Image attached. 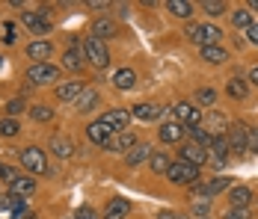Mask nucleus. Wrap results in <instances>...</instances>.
<instances>
[{
	"label": "nucleus",
	"mask_w": 258,
	"mask_h": 219,
	"mask_svg": "<svg viewBox=\"0 0 258 219\" xmlns=\"http://www.w3.org/2000/svg\"><path fill=\"white\" fill-rule=\"evenodd\" d=\"M184 36H187L193 45H199V48H211V45H220L223 30L214 27V24H190L184 30Z\"/></svg>",
	"instance_id": "nucleus-1"
},
{
	"label": "nucleus",
	"mask_w": 258,
	"mask_h": 219,
	"mask_svg": "<svg viewBox=\"0 0 258 219\" xmlns=\"http://www.w3.org/2000/svg\"><path fill=\"white\" fill-rule=\"evenodd\" d=\"M83 59H86L89 65H95V68H107V65H110V50H107V45H104L101 39L89 36V39L83 42Z\"/></svg>",
	"instance_id": "nucleus-2"
},
{
	"label": "nucleus",
	"mask_w": 258,
	"mask_h": 219,
	"mask_svg": "<svg viewBox=\"0 0 258 219\" xmlns=\"http://www.w3.org/2000/svg\"><path fill=\"white\" fill-rule=\"evenodd\" d=\"M18 160H21V166L27 172H33V175H48V157H45V151L36 145L30 148H21L18 151Z\"/></svg>",
	"instance_id": "nucleus-3"
},
{
	"label": "nucleus",
	"mask_w": 258,
	"mask_h": 219,
	"mask_svg": "<svg viewBox=\"0 0 258 219\" xmlns=\"http://www.w3.org/2000/svg\"><path fill=\"white\" fill-rule=\"evenodd\" d=\"M27 80L33 86H48V83H56L59 80V68L51 65V62H33L27 68Z\"/></svg>",
	"instance_id": "nucleus-4"
},
{
	"label": "nucleus",
	"mask_w": 258,
	"mask_h": 219,
	"mask_svg": "<svg viewBox=\"0 0 258 219\" xmlns=\"http://www.w3.org/2000/svg\"><path fill=\"white\" fill-rule=\"evenodd\" d=\"M166 178L172 184H199V169L184 160H172V166L166 169Z\"/></svg>",
	"instance_id": "nucleus-5"
},
{
	"label": "nucleus",
	"mask_w": 258,
	"mask_h": 219,
	"mask_svg": "<svg viewBox=\"0 0 258 219\" xmlns=\"http://www.w3.org/2000/svg\"><path fill=\"white\" fill-rule=\"evenodd\" d=\"M172 116H175V122L184 124V127H199V122H202V110H199L196 104H187V101H178V104L172 107Z\"/></svg>",
	"instance_id": "nucleus-6"
},
{
	"label": "nucleus",
	"mask_w": 258,
	"mask_h": 219,
	"mask_svg": "<svg viewBox=\"0 0 258 219\" xmlns=\"http://www.w3.org/2000/svg\"><path fill=\"white\" fill-rule=\"evenodd\" d=\"M246 136H249V127L243 122H229L226 139H229V148H232L234 154H243L246 151Z\"/></svg>",
	"instance_id": "nucleus-7"
},
{
	"label": "nucleus",
	"mask_w": 258,
	"mask_h": 219,
	"mask_svg": "<svg viewBox=\"0 0 258 219\" xmlns=\"http://www.w3.org/2000/svg\"><path fill=\"white\" fill-rule=\"evenodd\" d=\"M178 154H181L184 163H190V166H196V169H202L208 163V148L196 145V142H184V145L178 148Z\"/></svg>",
	"instance_id": "nucleus-8"
},
{
	"label": "nucleus",
	"mask_w": 258,
	"mask_h": 219,
	"mask_svg": "<svg viewBox=\"0 0 258 219\" xmlns=\"http://www.w3.org/2000/svg\"><path fill=\"white\" fill-rule=\"evenodd\" d=\"M184 133H187V127L178 124L175 119H166V122L160 124V130H157V136H160V142H163V145L181 142V139H184Z\"/></svg>",
	"instance_id": "nucleus-9"
},
{
	"label": "nucleus",
	"mask_w": 258,
	"mask_h": 219,
	"mask_svg": "<svg viewBox=\"0 0 258 219\" xmlns=\"http://www.w3.org/2000/svg\"><path fill=\"white\" fill-rule=\"evenodd\" d=\"M128 113L137 122H157L163 116V107L160 104H134V110H128Z\"/></svg>",
	"instance_id": "nucleus-10"
},
{
	"label": "nucleus",
	"mask_w": 258,
	"mask_h": 219,
	"mask_svg": "<svg viewBox=\"0 0 258 219\" xmlns=\"http://www.w3.org/2000/svg\"><path fill=\"white\" fill-rule=\"evenodd\" d=\"M101 122L113 130V133H122V130H128V122H131V113L128 110H107L101 116Z\"/></svg>",
	"instance_id": "nucleus-11"
},
{
	"label": "nucleus",
	"mask_w": 258,
	"mask_h": 219,
	"mask_svg": "<svg viewBox=\"0 0 258 219\" xmlns=\"http://www.w3.org/2000/svg\"><path fill=\"white\" fill-rule=\"evenodd\" d=\"M137 145V136L131 133V130H122V133H113L107 142H104V148L107 151H119V154H125V151H131V148Z\"/></svg>",
	"instance_id": "nucleus-12"
},
{
	"label": "nucleus",
	"mask_w": 258,
	"mask_h": 219,
	"mask_svg": "<svg viewBox=\"0 0 258 219\" xmlns=\"http://www.w3.org/2000/svg\"><path fill=\"white\" fill-rule=\"evenodd\" d=\"M193 187H196V195H199V198H214L217 193H223V190L232 187V178H211L202 187H199V184H193Z\"/></svg>",
	"instance_id": "nucleus-13"
},
{
	"label": "nucleus",
	"mask_w": 258,
	"mask_h": 219,
	"mask_svg": "<svg viewBox=\"0 0 258 219\" xmlns=\"http://www.w3.org/2000/svg\"><path fill=\"white\" fill-rule=\"evenodd\" d=\"M21 21H24V27L33 30L36 36H48V33H51V21H48L45 15H39V12H24Z\"/></svg>",
	"instance_id": "nucleus-14"
},
{
	"label": "nucleus",
	"mask_w": 258,
	"mask_h": 219,
	"mask_svg": "<svg viewBox=\"0 0 258 219\" xmlns=\"http://www.w3.org/2000/svg\"><path fill=\"white\" fill-rule=\"evenodd\" d=\"M152 154H155V148L149 145V142H137V145L125 154V163H128V166H140V163L152 160Z\"/></svg>",
	"instance_id": "nucleus-15"
},
{
	"label": "nucleus",
	"mask_w": 258,
	"mask_h": 219,
	"mask_svg": "<svg viewBox=\"0 0 258 219\" xmlns=\"http://www.w3.org/2000/svg\"><path fill=\"white\" fill-rule=\"evenodd\" d=\"M51 53H53V45L48 39H39V42H30V45H27V56L36 59V62H48Z\"/></svg>",
	"instance_id": "nucleus-16"
},
{
	"label": "nucleus",
	"mask_w": 258,
	"mask_h": 219,
	"mask_svg": "<svg viewBox=\"0 0 258 219\" xmlns=\"http://www.w3.org/2000/svg\"><path fill=\"white\" fill-rule=\"evenodd\" d=\"M110 136H113V130H110V127L101 122V119H98V122H92V124H86V139H89V142H95V145H104Z\"/></svg>",
	"instance_id": "nucleus-17"
},
{
	"label": "nucleus",
	"mask_w": 258,
	"mask_h": 219,
	"mask_svg": "<svg viewBox=\"0 0 258 219\" xmlns=\"http://www.w3.org/2000/svg\"><path fill=\"white\" fill-rule=\"evenodd\" d=\"M86 86L80 80H66V83H56V98L59 101H78V95Z\"/></svg>",
	"instance_id": "nucleus-18"
},
{
	"label": "nucleus",
	"mask_w": 258,
	"mask_h": 219,
	"mask_svg": "<svg viewBox=\"0 0 258 219\" xmlns=\"http://www.w3.org/2000/svg\"><path fill=\"white\" fill-rule=\"evenodd\" d=\"M62 65H66L69 71H80V68L86 65V59H83V48H78V45L72 42V48L62 53Z\"/></svg>",
	"instance_id": "nucleus-19"
},
{
	"label": "nucleus",
	"mask_w": 258,
	"mask_h": 219,
	"mask_svg": "<svg viewBox=\"0 0 258 219\" xmlns=\"http://www.w3.org/2000/svg\"><path fill=\"white\" fill-rule=\"evenodd\" d=\"M229 201H232V207H246L249 210V201H252V190L249 187H229Z\"/></svg>",
	"instance_id": "nucleus-20"
},
{
	"label": "nucleus",
	"mask_w": 258,
	"mask_h": 219,
	"mask_svg": "<svg viewBox=\"0 0 258 219\" xmlns=\"http://www.w3.org/2000/svg\"><path fill=\"white\" fill-rule=\"evenodd\" d=\"M131 213V201L128 198H113L104 210V219H125Z\"/></svg>",
	"instance_id": "nucleus-21"
},
{
	"label": "nucleus",
	"mask_w": 258,
	"mask_h": 219,
	"mask_svg": "<svg viewBox=\"0 0 258 219\" xmlns=\"http://www.w3.org/2000/svg\"><path fill=\"white\" fill-rule=\"evenodd\" d=\"M95 104H98V92L86 86L78 95V101H75V110H78V113H89V110H95Z\"/></svg>",
	"instance_id": "nucleus-22"
},
{
	"label": "nucleus",
	"mask_w": 258,
	"mask_h": 219,
	"mask_svg": "<svg viewBox=\"0 0 258 219\" xmlns=\"http://www.w3.org/2000/svg\"><path fill=\"white\" fill-rule=\"evenodd\" d=\"M202 53V59L205 62H214V65H223L226 59H229V50L223 48V45H211V48H199Z\"/></svg>",
	"instance_id": "nucleus-23"
},
{
	"label": "nucleus",
	"mask_w": 258,
	"mask_h": 219,
	"mask_svg": "<svg viewBox=\"0 0 258 219\" xmlns=\"http://www.w3.org/2000/svg\"><path fill=\"white\" fill-rule=\"evenodd\" d=\"M119 30H116V24L110 21V18H98L95 24H92V36L95 39H101V42H107V39H113Z\"/></svg>",
	"instance_id": "nucleus-24"
},
{
	"label": "nucleus",
	"mask_w": 258,
	"mask_h": 219,
	"mask_svg": "<svg viewBox=\"0 0 258 219\" xmlns=\"http://www.w3.org/2000/svg\"><path fill=\"white\" fill-rule=\"evenodd\" d=\"M226 92H229L232 98H237V101H240V98L249 95V83H246L240 74H234V77H229V83H226Z\"/></svg>",
	"instance_id": "nucleus-25"
},
{
	"label": "nucleus",
	"mask_w": 258,
	"mask_h": 219,
	"mask_svg": "<svg viewBox=\"0 0 258 219\" xmlns=\"http://www.w3.org/2000/svg\"><path fill=\"white\" fill-rule=\"evenodd\" d=\"M113 86L116 89H134L137 86V74H134V68H119V71L113 74Z\"/></svg>",
	"instance_id": "nucleus-26"
},
{
	"label": "nucleus",
	"mask_w": 258,
	"mask_h": 219,
	"mask_svg": "<svg viewBox=\"0 0 258 219\" xmlns=\"http://www.w3.org/2000/svg\"><path fill=\"white\" fill-rule=\"evenodd\" d=\"M9 190H12V195H18V198H27V195L36 190V181H33V178H24V175H18V178L9 184Z\"/></svg>",
	"instance_id": "nucleus-27"
},
{
	"label": "nucleus",
	"mask_w": 258,
	"mask_h": 219,
	"mask_svg": "<svg viewBox=\"0 0 258 219\" xmlns=\"http://www.w3.org/2000/svg\"><path fill=\"white\" fill-rule=\"evenodd\" d=\"M149 166H152L155 175H166V169L172 166V157H169L166 151H155V154H152V160H149Z\"/></svg>",
	"instance_id": "nucleus-28"
},
{
	"label": "nucleus",
	"mask_w": 258,
	"mask_h": 219,
	"mask_svg": "<svg viewBox=\"0 0 258 219\" xmlns=\"http://www.w3.org/2000/svg\"><path fill=\"white\" fill-rule=\"evenodd\" d=\"M208 127H211V130H208L211 136H226L229 122H226V116H223V113H211V116H208Z\"/></svg>",
	"instance_id": "nucleus-29"
},
{
	"label": "nucleus",
	"mask_w": 258,
	"mask_h": 219,
	"mask_svg": "<svg viewBox=\"0 0 258 219\" xmlns=\"http://www.w3.org/2000/svg\"><path fill=\"white\" fill-rule=\"evenodd\" d=\"M51 151L56 154V157H62V160H66V157H72V154H75V142H72V139H62V136H53V139H51Z\"/></svg>",
	"instance_id": "nucleus-30"
},
{
	"label": "nucleus",
	"mask_w": 258,
	"mask_h": 219,
	"mask_svg": "<svg viewBox=\"0 0 258 219\" xmlns=\"http://www.w3.org/2000/svg\"><path fill=\"white\" fill-rule=\"evenodd\" d=\"M166 9H169L175 18H190V15H193V3H190V0H169Z\"/></svg>",
	"instance_id": "nucleus-31"
},
{
	"label": "nucleus",
	"mask_w": 258,
	"mask_h": 219,
	"mask_svg": "<svg viewBox=\"0 0 258 219\" xmlns=\"http://www.w3.org/2000/svg\"><path fill=\"white\" fill-rule=\"evenodd\" d=\"M190 142H196V145H202V148H211L214 136L208 133L205 127H190Z\"/></svg>",
	"instance_id": "nucleus-32"
},
{
	"label": "nucleus",
	"mask_w": 258,
	"mask_h": 219,
	"mask_svg": "<svg viewBox=\"0 0 258 219\" xmlns=\"http://www.w3.org/2000/svg\"><path fill=\"white\" fill-rule=\"evenodd\" d=\"M232 24H234V30H249V24H252V12H249V9H237V12H232Z\"/></svg>",
	"instance_id": "nucleus-33"
},
{
	"label": "nucleus",
	"mask_w": 258,
	"mask_h": 219,
	"mask_svg": "<svg viewBox=\"0 0 258 219\" xmlns=\"http://www.w3.org/2000/svg\"><path fill=\"white\" fill-rule=\"evenodd\" d=\"M30 116H33L36 122H51L53 107H48V104H33V107H30Z\"/></svg>",
	"instance_id": "nucleus-34"
},
{
	"label": "nucleus",
	"mask_w": 258,
	"mask_h": 219,
	"mask_svg": "<svg viewBox=\"0 0 258 219\" xmlns=\"http://www.w3.org/2000/svg\"><path fill=\"white\" fill-rule=\"evenodd\" d=\"M202 9H205L208 15H214V18H217V15H223V12H226V3H223V0H202Z\"/></svg>",
	"instance_id": "nucleus-35"
},
{
	"label": "nucleus",
	"mask_w": 258,
	"mask_h": 219,
	"mask_svg": "<svg viewBox=\"0 0 258 219\" xmlns=\"http://www.w3.org/2000/svg\"><path fill=\"white\" fill-rule=\"evenodd\" d=\"M21 127H18V122L15 119H0V136H15Z\"/></svg>",
	"instance_id": "nucleus-36"
},
{
	"label": "nucleus",
	"mask_w": 258,
	"mask_h": 219,
	"mask_svg": "<svg viewBox=\"0 0 258 219\" xmlns=\"http://www.w3.org/2000/svg\"><path fill=\"white\" fill-rule=\"evenodd\" d=\"M24 107H27V104H24V98H12V101L6 104V113H9V119H12V116H18V113H21Z\"/></svg>",
	"instance_id": "nucleus-37"
},
{
	"label": "nucleus",
	"mask_w": 258,
	"mask_h": 219,
	"mask_svg": "<svg viewBox=\"0 0 258 219\" xmlns=\"http://www.w3.org/2000/svg\"><path fill=\"white\" fill-rule=\"evenodd\" d=\"M196 98H199V104H208V107H214V101H217V92H214V89H199V92H196Z\"/></svg>",
	"instance_id": "nucleus-38"
},
{
	"label": "nucleus",
	"mask_w": 258,
	"mask_h": 219,
	"mask_svg": "<svg viewBox=\"0 0 258 219\" xmlns=\"http://www.w3.org/2000/svg\"><path fill=\"white\" fill-rule=\"evenodd\" d=\"M223 219H249V210H246V207H229V210L223 213Z\"/></svg>",
	"instance_id": "nucleus-39"
},
{
	"label": "nucleus",
	"mask_w": 258,
	"mask_h": 219,
	"mask_svg": "<svg viewBox=\"0 0 258 219\" xmlns=\"http://www.w3.org/2000/svg\"><path fill=\"white\" fill-rule=\"evenodd\" d=\"M246 151L258 154V127H249V136H246Z\"/></svg>",
	"instance_id": "nucleus-40"
},
{
	"label": "nucleus",
	"mask_w": 258,
	"mask_h": 219,
	"mask_svg": "<svg viewBox=\"0 0 258 219\" xmlns=\"http://www.w3.org/2000/svg\"><path fill=\"white\" fill-rule=\"evenodd\" d=\"M0 178H3V181H9V184H12V181H15V178H18V175H15V169H12V166H6V163H0Z\"/></svg>",
	"instance_id": "nucleus-41"
},
{
	"label": "nucleus",
	"mask_w": 258,
	"mask_h": 219,
	"mask_svg": "<svg viewBox=\"0 0 258 219\" xmlns=\"http://www.w3.org/2000/svg\"><path fill=\"white\" fill-rule=\"evenodd\" d=\"M246 42L258 48V21H252V24H249V30H246Z\"/></svg>",
	"instance_id": "nucleus-42"
},
{
	"label": "nucleus",
	"mask_w": 258,
	"mask_h": 219,
	"mask_svg": "<svg viewBox=\"0 0 258 219\" xmlns=\"http://www.w3.org/2000/svg\"><path fill=\"white\" fill-rule=\"evenodd\" d=\"M157 219H190L187 213H181V210H160Z\"/></svg>",
	"instance_id": "nucleus-43"
},
{
	"label": "nucleus",
	"mask_w": 258,
	"mask_h": 219,
	"mask_svg": "<svg viewBox=\"0 0 258 219\" xmlns=\"http://www.w3.org/2000/svg\"><path fill=\"white\" fill-rule=\"evenodd\" d=\"M75 219H98V216H95V210H92V207H86V204H83L78 213H75Z\"/></svg>",
	"instance_id": "nucleus-44"
},
{
	"label": "nucleus",
	"mask_w": 258,
	"mask_h": 219,
	"mask_svg": "<svg viewBox=\"0 0 258 219\" xmlns=\"http://www.w3.org/2000/svg\"><path fill=\"white\" fill-rule=\"evenodd\" d=\"M249 83H255V86H258V65L249 71Z\"/></svg>",
	"instance_id": "nucleus-45"
},
{
	"label": "nucleus",
	"mask_w": 258,
	"mask_h": 219,
	"mask_svg": "<svg viewBox=\"0 0 258 219\" xmlns=\"http://www.w3.org/2000/svg\"><path fill=\"white\" fill-rule=\"evenodd\" d=\"M249 9H252V12H258V0H252V3H249Z\"/></svg>",
	"instance_id": "nucleus-46"
},
{
	"label": "nucleus",
	"mask_w": 258,
	"mask_h": 219,
	"mask_svg": "<svg viewBox=\"0 0 258 219\" xmlns=\"http://www.w3.org/2000/svg\"><path fill=\"white\" fill-rule=\"evenodd\" d=\"M24 219H39V216H33V213H27V216Z\"/></svg>",
	"instance_id": "nucleus-47"
},
{
	"label": "nucleus",
	"mask_w": 258,
	"mask_h": 219,
	"mask_svg": "<svg viewBox=\"0 0 258 219\" xmlns=\"http://www.w3.org/2000/svg\"><path fill=\"white\" fill-rule=\"evenodd\" d=\"M205 219H208V216H205Z\"/></svg>",
	"instance_id": "nucleus-48"
}]
</instances>
